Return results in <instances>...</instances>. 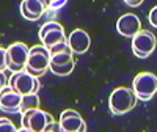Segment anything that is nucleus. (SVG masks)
I'll return each instance as SVG.
<instances>
[{
  "mask_svg": "<svg viewBox=\"0 0 157 132\" xmlns=\"http://www.w3.org/2000/svg\"><path fill=\"white\" fill-rule=\"evenodd\" d=\"M50 50L44 44H35L30 47V57L27 61L25 71L30 72L33 77H41L50 69Z\"/></svg>",
  "mask_w": 157,
  "mask_h": 132,
  "instance_id": "obj_1",
  "label": "nucleus"
},
{
  "mask_svg": "<svg viewBox=\"0 0 157 132\" xmlns=\"http://www.w3.org/2000/svg\"><path fill=\"white\" fill-rule=\"evenodd\" d=\"M10 87L14 90L16 93L25 96V95L38 93L39 82H38V79L33 77L30 72L21 71V72H14L10 77Z\"/></svg>",
  "mask_w": 157,
  "mask_h": 132,
  "instance_id": "obj_6",
  "label": "nucleus"
},
{
  "mask_svg": "<svg viewBox=\"0 0 157 132\" xmlns=\"http://www.w3.org/2000/svg\"><path fill=\"white\" fill-rule=\"evenodd\" d=\"M55 121L54 116L49 112H44L41 109H35V110H29L22 113V120L21 124L25 129H30L32 132H44L47 124Z\"/></svg>",
  "mask_w": 157,
  "mask_h": 132,
  "instance_id": "obj_5",
  "label": "nucleus"
},
{
  "mask_svg": "<svg viewBox=\"0 0 157 132\" xmlns=\"http://www.w3.org/2000/svg\"><path fill=\"white\" fill-rule=\"evenodd\" d=\"M39 39L47 49H50L60 43H64L68 38L64 35V29L61 27V24H58L57 21H49L39 29Z\"/></svg>",
  "mask_w": 157,
  "mask_h": 132,
  "instance_id": "obj_7",
  "label": "nucleus"
},
{
  "mask_svg": "<svg viewBox=\"0 0 157 132\" xmlns=\"http://www.w3.org/2000/svg\"><path fill=\"white\" fill-rule=\"evenodd\" d=\"M116 30L126 38H134L138 32H141V21L138 19L137 14L126 13L116 21Z\"/></svg>",
  "mask_w": 157,
  "mask_h": 132,
  "instance_id": "obj_10",
  "label": "nucleus"
},
{
  "mask_svg": "<svg viewBox=\"0 0 157 132\" xmlns=\"http://www.w3.org/2000/svg\"><path fill=\"white\" fill-rule=\"evenodd\" d=\"M49 50H50V55H55V54H72V50H71L68 41L60 43V44H57V46H54V47H50ZM72 55H74V54H72Z\"/></svg>",
  "mask_w": 157,
  "mask_h": 132,
  "instance_id": "obj_17",
  "label": "nucleus"
},
{
  "mask_svg": "<svg viewBox=\"0 0 157 132\" xmlns=\"http://www.w3.org/2000/svg\"><path fill=\"white\" fill-rule=\"evenodd\" d=\"M17 132H32V130H30V129H25V127H21Z\"/></svg>",
  "mask_w": 157,
  "mask_h": 132,
  "instance_id": "obj_24",
  "label": "nucleus"
},
{
  "mask_svg": "<svg viewBox=\"0 0 157 132\" xmlns=\"http://www.w3.org/2000/svg\"><path fill=\"white\" fill-rule=\"evenodd\" d=\"M148 19H149V24L152 25V27L157 29V6H152L149 14H148Z\"/></svg>",
  "mask_w": 157,
  "mask_h": 132,
  "instance_id": "obj_19",
  "label": "nucleus"
},
{
  "mask_svg": "<svg viewBox=\"0 0 157 132\" xmlns=\"http://www.w3.org/2000/svg\"><path fill=\"white\" fill-rule=\"evenodd\" d=\"M126 5L127 6H140L141 0H126Z\"/></svg>",
  "mask_w": 157,
  "mask_h": 132,
  "instance_id": "obj_23",
  "label": "nucleus"
},
{
  "mask_svg": "<svg viewBox=\"0 0 157 132\" xmlns=\"http://www.w3.org/2000/svg\"><path fill=\"white\" fill-rule=\"evenodd\" d=\"M0 87H2V90H6L10 87V79H6V74L5 71H0Z\"/></svg>",
  "mask_w": 157,
  "mask_h": 132,
  "instance_id": "obj_21",
  "label": "nucleus"
},
{
  "mask_svg": "<svg viewBox=\"0 0 157 132\" xmlns=\"http://www.w3.org/2000/svg\"><path fill=\"white\" fill-rule=\"evenodd\" d=\"M44 132H55V130H44Z\"/></svg>",
  "mask_w": 157,
  "mask_h": 132,
  "instance_id": "obj_25",
  "label": "nucleus"
},
{
  "mask_svg": "<svg viewBox=\"0 0 157 132\" xmlns=\"http://www.w3.org/2000/svg\"><path fill=\"white\" fill-rule=\"evenodd\" d=\"M74 66H75V60H72V61H71V63H68V64H63V66L50 64V69H52V72H54V74H57V76H61V77H64V76H69V74L72 72Z\"/></svg>",
  "mask_w": 157,
  "mask_h": 132,
  "instance_id": "obj_15",
  "label": "nucleus"
},
{
  "mask_svg": "<svg viewBox=\"0 0 157 132\" xmlns=\"http://www.w3.org/2000/svg\"><path fill=\"white\" fill-rule=\"evenodd\" d=\"M66 41H68V44H69V47H71V50H72V54L82 55V54H85V52L90 49L91 38H90V35H88L85 30L75 29V30H72V32L69 33V36H68Z\"/></svg>",
  "mask_w": 157,
  "mask_h": 132,
  "instance_id": "obj_12",
  "label": "nucleus"
},
{
  "mask_svg": "<svg viewBox=\"0 0 157 132\" xmlns=\"http://www.w3.org/2000/svg\"><path fill=\"white\" fill-rule=\"evenodd\" d=\"M6 49L2 47L0 49V71H5L6 69Z\"/></svg>",
  "mask_w": 157,
  "mask_h": 132,
  "instance_id": "obj_20",
  "label": "nucleus"
},
{
  "mask_svg": "<svg viewBox=\"0 0 157 132\" xmlns=\"http://www.w3.org/2000/svg\"><path fill=\"white\" fill-rule=\"evenodd\" d=\"M74 58H72V54H55L50 57V64H57V66H63V64H68L71 63Z\"/></svg>",
  "mask_w": 157,
  "mask_h": 132,
  "instance_id": "obj_16",
  "label": "nucleus"
},
{
  "mask_svg": "<svg viewBox=\"0 0 157 132\" xmlns=\"http://www.w3.org/2000/svg\"><path fill=\"white\" fill-rule=\"evenodd\" d=\"M30 57V47L24 43H13L6 47V69L13 74L25 71Z\"/></svg>",
  "mask_w": 157,
  "mask_h": 132,
  "instance_id": "obj_3",
  "label": "nucleus"
},
{
  "mask_svg": "<svg viewBox=\"0 0 157 132\" xmlns=\"http://www.w3.org/2000/svg\"><path fill=\"white\" fill-rule=\"evenodd\" d=\"M132 90L137 99L149 101L157 93V76L152 72H138L134 77Z\"/></svg>",
  "mask_w": 157,
  "mask_h": 132,
  "instance_id": "obj_4",
  "label": "nucleus"
},
{
  "mask_svg": "<svg viewBox=\"0 0 157 132\" xmlns=\"http://www.w3.org/2000/svg\"><path fill=\"white\" fill-rule=\"evenodd\" d=\"M137 104V96L132 88L118 87L112 91L109 98V107L113 115H124L130 112Z\"/></svg>",
  "mask_w": 157,
  "mask_h": 132,
  "instance_id": "obj_2",
  "label": "nucleus"
},
{
  "mask_svg": "<svg viewBox=\"0 0 157 132\" xmlns=\"http://www.w3.org/2000/svg\"><path fill=\"white\" fill-rule=\"evenodd\" d=\"M19 129L13 124V121L6 120V118H2L0 120V132H17Z\"/></svg>",
  "mask_w": 157,
  "mask_h": 132,
  "instance_id": "obj_18",
  "label": "nucleus"
},
{
  "mask_svg": "<svg viewBox=\"0 0 157 132\" xmlns=\"http://www.w3.org/2000/svg\"><path fill=\"white\" fill-rule=\"evenodd\" d=\"M39 109V96L36 93L32 95H25L22 96V104H21V115L24 112H29V110H35Z\"/></svg>",
  "mask_w": 157,
  "mask_h": 132,
  "instance_id": "obj_14",
  "label": "nucleus"
},
{
  "mask_svg": "<svg viewBox=\"0 0 157 132\" xmlns=\"http://www.w3.org/2000/svg\"><path fill=\"white\" fill-rule=\"evenodd\" d=\"M60 124H61L63 132H85L86 130V123L82 118V115L72 109L61 112Z\"/></svg>",
  "mask_w": 157,
  "mask_h": 132,
  "instance_id": "obj_8",
  "label": "nucleus"
},
{
  "mask_svg": "<svg viewBox=\"0 0 157 132\" xmlns=\"http://www.w3.org/2000/svg\"><path fill=\"white\" fill-rule=\"evenodd\" d=\"M49 3L43 0H22L21 2V14L27 21H38L46 13Z\"/></svg>",
  "mask_w": 157,
  "mask_h": 132,
  "instance_id": "obj_11",
  "label": "nucleus"
},
{
  "mask_svg": "<svg viewBox=\"0 0 157 132\" xmlns=\"http://www.w3.org/2000/svg\"><path fill=\"white\" fill-rule=\"evenodd\" d=\"M63 5H66V0H55V2H49V6L52 8V10H58V8H61Z\"/></svg>",
  "mask_w": 157,
  "mask_h": 132,
  "instance_id": "obj_22",
  "label": "nucleus"
},
{
  "mask_svg": "<svg viewBox=\"0 0 157 132\" xmlns=\"http://www.w3.org/2000/svg\"><path fill=\"white\" fill-rule=\"evenodd\" d=\"M21 104H22V95L16 93L11 87L6 90H2L0 95V107L3 112L8 113H21Z\"/></svg>",
  "mask_w": 157,
  "mask_h": 132,
  "instance_id": "obj_13",
  "label": "nucleus"
},
{
  "mask_svg": "<svg viewBox=\"0 0 157 132\" xmlns=\"http://www.w3.org/2000/svg\"><path fill=\"white\" fill-rule=\"evenodd\" d=\"M157 46V38L152 32L141 30L132 38V52H140L145 55H151L155 50Z\"/></svg>",
  "mask_w": 157,
  "mask_h": 132,
  "instance_id": "obj_9",
  "label": "nucleus"
}]
</instances>
